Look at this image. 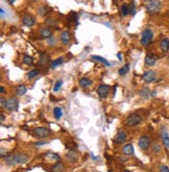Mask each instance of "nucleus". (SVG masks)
I'll return each instance as SVG.
<instances>
[{"label": "nucleus", "instance_id": "nucleus-38", "mask_svg": "<svg viewBox=\"0 0 169 172\" xmlns=\"http://www.w3.org/2000/svg\"><path fill=\"white\" fill-rule=\"evenodd\" d=\"M0 102H1V103H0V105L3 106V108H4V105H5V102H6V100H4L3 98L1 97V99H0Z\"/></svg>", "mask_w": 169, "mask_h": 172}, {"label": "nucleus", "instance_id": "nucleus-11", "mask_svg": "<svg viewBox=\"0 0 169 172\" xmlns=\"http://www.w3.org/2000/svg\"><path fill=\"white\" fill-rule=\"evenodd\" d=\"M109 91H110V86H108V84H100L97 88V94L101 98L107 97L109 94Z\"/></svg>", "mask_w": 169, "mask_h": 172}, {"label": "nucleus", "instance_id": "nucleus-18", "mask_svg": "<svg viewBox=\"0 0 169 172\" xmlns=\"http://www.w3.org/2000/svg\"><path fill=\"white\" fill-rule=\"evenodd\" d=\"M91 84H92V80H90V78L84 77V78H80V86L81 87V88H84V89L89 88Z\"/></svg>", "mask_w": 169, "mask_h": 172}, {"label": "nucleus", "instance_id": "nucleus-24", "mask_svg": "<svg viewBox=\"0 0 169 172\" xmlns=\"http://www.w3.org/2000/svg\"><path fill=\"white\" fill-rule=\"evenodd\" d=\"M140 95L142 96L143 98H149V97H151V92H150V90L149 89H147V88H143L142 90L140 91Z\"/></svg>", "mask_w": 169, "mask_h": 172}, {"label": "nucleus", "instance_id": "nucleus-8", "mask_svg": "<svg viewBox=\"0 0 169 172\" xmlns=\"http://www.w3.org/2000/svg\"><path fill=\"white\" fill-rule=\"evenodd\" d=\"M156 78H157V73L152 70L146 71V72L142 75V80L144 83H146V84L154 83V81L156 80Z\"/></svg>", "mask_w": 169, "mask_h": 172}, {"label": "nucleus", "instance_id": "nucleus-41", "mask_svg": "<svg viewBox=\"0 0 169 172\" xmlns=\"http://www.w3.org/2000/svg\"><path fill=\"white\" fill-rule=\"evenodd\" d=\"M5 120V117H4V115L3 114H1V122H3Z\"/></svg>", "mask_w": 169, "mask_h": 172}, {"label": "nucleus", "instance_id": "nucleus-13", "mask_svg": "<svg viewBox=\"0 0 169 172\" xmlns=\"http://www.w3.org/2000/svg\"><path fill=\"white\" fill-rule=\"evenodd\" d=\"M22 22L25 26L27 27H31L35 25V23H36V20H35V18L32 17L31 15H24L23 18H22Z\"/></svg>", "mask_w": 169, "mask_h": 172}, {"label": "nucleus", "instance_id": "nucleus-7", "mask_svg": "<svg viewBox=\"0 0 169 172\" xmlns=\"http://www.w3.org/2000/svg\"><path fill=\"white\" fill-rule=\"evenodd\" d=\"M34 133L37 136L38 138H46V137H48V136L51 135V132H50V129L47 128V127L39 126V127H36L34 129Z\"/></svg>", "mask_w": 169, "mask_h": 172}, {"label": "nucleus", "instance_id": "nucleus-35", "mask_svg": "<svg viewBox=\"0 0 169 172\" xmlns=\"http://www.w3.org/2000/svg\"><path fill=\"white\" fill-rule=\"evenodd\" d=\"M160 172H169V168L166 165H161L159 167Z\"/></svg>", "mask_w": 169, "mask_h": 172}, {"label": "nucleus", "instance_id": "nucleus-17", "mask_svg": "<svg viewBox=\"0 0 169 172\" xmlns=\"http://www.w3.org/2000/svg\"><path fill=\"white\" fill-rule=\"evenodd\" d=\"M160 49L163 51V52H167L169 50V40L168 39H163L160 42Z\"/></svg>", "mask_w": 169, "mask_h": 172}, {"label": "nucleus", "instance_id": "nucleus-10", "mask_svg": "<svg viewBox=\"0 0 169 172\" xmlns=\"http://www.w3.org/2000/svg\"><path fill=\"white\" fill-rule=\"evenodd\" d=\"M60 41L63 45H68L71 41V34L68 31H63L60 35Z\"/></svg>", "mask_w": 169, "mask_h": 172}, {"label": "nucleus", "instance_id": "nucleus-34", "mask_svg": "<svg viewBox=\"0 0 169 172\" xmlns=\"http://www.w3.org/2000/svg\"><path fill=\"white\" fill-rule=\"evenodd\" d=\"M46 157L48 158V159H51V160H53V161H56V160H59V157L58 155H56V154H48L47 155H46Z\"/></svg>", "mask_w": 169, "mask_h": 172}, {"label": "nucleus", "instance_id": "nucleus-3", "mask_svg": "<svg viewBox=\"0 0 169 172\" xmlns=\"http://www.w3.org/2000/svg\"><path fill=\"white\" fill-rule=\"evenodd\" d=\"M142 116L138 114H133L130 116L127 117L126 121H125V124L127 125L129 127H134V126H137L138 124H140L142 122Z\"/></svg>", "mask_w": 169, "mask_h": 172}, {"label": "nucleus", "instance_id": "nucleus-23", "mask_svg": "<svg viewBox=\"0 0 169 172\" xmlns=\"http://www.w3.org/2000/svg\"><path fill=\"white\" fill-rule=\"evenodd\" d=\"M129 71H130V65L126 64V65H124L123 67H121L120 69L118 70V73H119V75H120V76H124V75H126L127 73H129Z\"/></svg>", "mask_w": 169, "mask_h": 172}, {"label": "nucleus", "instance_id": "nucleus-39", "mask_svg": "<svg viewBox=\"0 0 169 172\" xmlns=\"http://www.w3.org/2000/svg\"><path fill=\"white\" fill-rule=\"evenodd\" d=\"M0 92H1V93H4V92H5V90H4V87H3V86L0 87Z\"/></svg>", "mask_w": 169, "mask_h": 172}, {"label": "nucleus", "instance_id": "nucleus-12", "mask_svg": "<svg viewBox=\"0 0 169 172\" xmlns=\"http://www.w3.org/2000/svg\"><path fill=\"white\" fill-rule=\"evenodd\" d=\"M126 138H127L126 133H125L124 130H119V132L117 133V135L115 136V138H114V142L117 144H122L123 142H125Z\"/></svg>", "mask_w": 169, "mask_h": 172}, {"label": "nucleus", "instance_id": "nucleus-2", "mask_svg": "<svg viewBox=\"0 0 169 172\" xmlns=\"http://www.w3.org/2000/svg\"><path fill=\"white\" fill-rule=\"evenodd\" d=\"M152 39H154V32L151 31V29H144L142 31V35H141V45L148 46L151 43Z\"/></svg>", "mask_w": 169, "mask_h": 172}, {"label": "nucleus", "instance_id": "nucleus-25", "mask_svg": "<svg viewBox=\"0 0 169 172\" xmlns=\"http://www.w3.org/2000/svg\"><path fill=\"white\" fill-rule=\"evenodd\" d=\"M120 15L122 17H126V16L130 15V7L127 6L126 4L122 5L121 9H120Z\"/></svg>", "mask_w": 169, "mask_h": 172}, {"label": "nucleus", "instance_id": "nucleus-42", "mask_svg": "<svg viewBox=\"0 0 169 172\" xmlns=\"http://www.w3.org/2000/svg\"><path fill=\"white\" fill-rule=\"evenodd\" d=\"M117 56H118V59H122V57H121V54H120V53H118V54H117Z\"/></svg>", "mask_w": 169, "mask_h": 172}, {"label": "nucleus", "instance_id": "nucleus-36", "mask_svg": "<svg viewBox=\"0 0 169 172\" xmlns=\"http://www.w3.org/2000/svg\"><path fill=\"white\" fill-rule=\"evenodd\" d=\"M45 10H46L45 7H40V9L38 10V13H39V15H40V16H44L45 14H46Z\"/></svg>", "mask_w": 169, "mask_h": 172}, {"label": "nucleus", "instance_id": "nucleus-5", "mask_svg": "<svg viewBox=\"0 0 169 172\" xmlns=\"http://www.w3.org/2000/svg\"><path fill=\"white\" fill-rule=\"evenodd\" d=\"M18 104H19V101L17 100V98L10 97L6 100V102H5L4 109L9 112H14L18 109Z\"/></svg>", "mask_w": 169, "mask_h": 172}, {"label": "nucleus", "instance_id": "nucleus-22", "mask_svg": "<svg viewBox=\"0 0 169 172\" xmlns=\"http://www.w3.org/2000/svg\"><path fill=\"white\" fill-rule=\"evenodd\" d=\"M53 116L56 120L61 119L62 116H63V110L62 109L59 108V106H56V108L53 109Z\"/></svg>", "mask_w": 169, "mask_h": 172}, {"label": "nucleus", "instance_id": "nucleus-33", "mask_svg": "<svg viewBox=\"0 0 169 172\" xmlns=\"http://www.w3.org/2000/svg\"><path fill=\"white\" fill-rule=\"evenodd\" d=\"M130 14L132 16H135L136 14V5H135V2H130Z\"/></svg>", "mask_w": 169, "mask_h": 172}, {"label": "nucleus", "instance_id": "nucleus-32", "mask_svg": "<svg viewBox=\"0 0 169 172\" xmlns=\"http://www.w3.org/2000/svg\"><path fill=\"white\" fill-rule=\"evenodd\" d=\"M48 61V55L46 53L41 54V59H40V65H45Z\"/></svg>", "mask_w": 169, "mask_h": 172}, {"label": "nucleus", "instance_id": "nucleus-28", "mask_svg": "<svg viewBox=\"0 0 169 172\" xmlns=\"http://www.w3.org/2000/svg\"><path fill=\"white\" fill-rule=\"evenodd\" d=\"M39 70H37V69H34V70H31L28 72V74H27V78L28 80H32V78H35V77H37L38 75H39Z\"/></svg>", "mask_w": 169, "mask_h": 172}, {"label": "nucleus", "instance_id": "nucleus-40", "mask_svg": "<svg viewBox=\"0 0 169 172\" xmlns=\"http://www.w3.org/2000/svg\"><path fill=\"white\" fill-rule=\"evenodd\" d=\"M4 154H6V152L4 154V149H1V154H0V155H1V158H3Z\"/></svg>", "mask_w": 169, "mask_h": 172}, {"label": "nucleus", "instance_id": "nucleus-45", "mask_svg": "<svg viewBox=\"0 0 169 172\" xmlns=\"http://www.w3.org/2000/svg\"><path fill=\"white\" fill-rule=\"evenodd\" d=\"M145 2H149V1H151V0H144Z\"/></svg>", "mask_w": 169, "mask_h": 172}, {"label": "nucleus", "instance_id": "nucleus-31", "mask_svg": "<svg viewBox=\"0 0 169 172\" xmlns=\"http://www.w3.org/2000/svg\"><path fill=\"white\" fill-rule=\"evenodd\" d=\"M63 80H59L58 81H56V84H54V87H53V92H59L60 90H61V88H62V86H63Z\"/></svg>", "mask_w": 169, "mask_h": 172}, {"label": "nucleus", "instance_id": "nucleus-44", "mask_svg": "<svg viewBox=\"0 0 169 172\" xmlns=\"http://www.w3.org/2000/svg\"><path fill=\"white\" fill-rule=\"evenodd\" d=\"M123 172H132L130 170H127V169H125V170H123Z\"/></svg>", "mask_w": 169, "mask_h": 172}, {"label": "nucleus", "instance_id": "nucleus-20", "mask_svg": "<svg viewBox=\"0 0 169 172\" xmlns=\"http://www.w3.org/2000/svg\"><path fill=\"white\" fill-rule=\"evenodd\" d=\"M63 63H64V57H58L56 59H54V61L51 62L50 68H51V69H56V67L61 66Z\"/></svg>", "mask_w": 169, "mask_h": 172}, {"label": "nucleus", "instance_id": "nucleus-16", "mask_svg": "<svg viewBox=\"0 0 169 172\" xmlns=\"http://www.w3.org/2000/svg\"><path fill=\"white\" fill-rule=\"evenodd\" d=\"M122 152H123L124 155H133L134 152H135L133 144L132 143L125 144V145L123 146V148H122Z\"/></svg>", "mask_w": 169, "mask_h": 172}, {"label": "nucleus", "instance_id": "nucleus-6", "mask_svg": "<svg viewBox=\"0 0 169 172\" xmlns=\"http://www.w3.org/2000/svg\"><path fill=\"white\" fill-rule=\"evenodd\" d=\"M160 137H161V140H162V143H163V145H164V147L169 149V133L165 126L161 127Z\"/></svg>", "mask_w": 169, "mask_h": 172}, {"label": "nucleus", "instance_id": "nucleus-21", "mask_svg": "<svg viewBox=\"0 0 169 172\" xmlns=\"http://www.w3.org/2000/svg\"><path fill=\"white\" fill-rule=\"evenodd\" d=\"M26 92H27V89L24 84H20V86H18L17 89H16V93H17L18 96H23V95L26 94Z\"/></svg>", "mask_w": 169, "mask_h": 172}, {"label": "nucleus", "instance_id": "nucleus-27", "mask_svg": "<svg viewBox=\"0 0 169 172\" xmlns=\"http://www.w3.org/2000/svg\"><path fill=\"white\" fill-rule=\"evenodd\" d=\"M65 170V167L62 163H56L52 167V172H63Z\"/></svg>", "mask_w": 169, "mask_h": 172}, {"label": "nucleus", "instance_id": "nucleus-37", "mask_svg": "<svg viewBox=\"0 0 169 172\" xmlns=\"http://www.w3.org/2000/svg\"><path fill=\"white\" fill-rule=\"evenodd\" d=\"M5 16H6V13H5L3 7H1V9H0V17H1V19H4Z\"/></svg>", "mask_w": 169, "mask_h": 172}, {"label": "nucleus", "instance_id": "nucleus-30", "mask_svg": "<svg viewBox=\"0 0 169 172\" xmlns=\"http://www.w3.org/2000/svg\"><path fill=\"white\" fill-rule=\"evenodd\" d=\"M47 44H48V46H56V38L54 37L53 35L47 39Z\"/></svg>", "mask_w": 169, "mask_h": 172}, {"label": "nucleus", "instance_id": "nucleus-15", "mask_svg": "<svg viewBox=\"0 0 169 172\" xmlns=\"http://www.w3.org/2000/svg\"><path fill=\"white\" fill-rule=\"evenodd\" d=\"M144 62H145V65L147 67H154L157 64V59L154 55H151V54H147Z\"/></svg>", "mask_w": 169, "mask_h": 172}, {"label": "nucleus", "instance_id": "nucleus-9", "mask_svg": "<svg viewBox=\"0 0 169 172\" xmlns=\"http://www.w3.org/2000/svg\"><path fill=\"white\" fill-rule=\"evenodd\" d=\"M14 160H15V164L17 165H22V164H25L28 162L29 157L26 155L25 154H14Z\"/></svg>", "mask_w": 169, "mask_h": 172}, {"label": "nucleus", "instance_id": "nucleus-43", "mask_svg": "<svg viewBox=\"0 0 169 172\" xmlns=\"http://www.w3.org/2000/svg\"><path fill=\"white\" fill-rule=\"evenodd\" d=\"M9 2H10V4H13L14 2H15V0H9Z\"/></svg>", "mask_w": 169, "mask_h": 172}, {"label": "nucleus", "instance_id": "nucleus-1", "mask_svg": "<svg viewBox=\"0 0 169 172\" xmlns=\"http://www.w3.org/2000/svg\"><path fill=\"white\" fill-rule=\"evenodd\" d=\"M146 12L149 15H154V14H158L162 9V2L160 0H151V1L146 3Z\"/></svg>", "mask_w": 169, "mask_h": 172}, {"label": "nucleus", "instance_id": "nucleus-14", "mask_svg": "<svg viewBox=\"0 0 169 172\" xmlns=\"http://www.w3.org/2000/svg\"><path fill=\"white\" fill-rule=\"evenodd\" d=\"M39 34H40L41 39H46V40H47L49 37L52 35V32H51L49 27H42V28L40 29Z\"/></svg>", "mask_w": 169, "mask_h": 172}, {"label": "nucleus", "instance_id": "nucleus-4", "mask_svg": "<svg viewBox=\"0 0 169 172\" xmlns=\"http://www.w3.org/2000/svg\"><path fill=\"white\" fill-rule=\"evenodd\" d=\"M138 145H139V148L141 150H147L149 147H151L150 138L145 135L140 137V139H139V141H138Z\"/></svg>", "mask_w": 169, "mask_h": 172}, {"label": "nucleus", "instance_id": "nucleus-29", "mask_svg": "<svg viewBox=\"0 0 169 172\" xmlns=\"http://www.w3.org/2000/svg\"><path fill=\"white\" fill-rule=\"evenodd\" d=\"M151 151L152 154H159L161 152V145L159 143H154L151 145Z\"/></svg>", "mask_w": 169, "mask_h": 172}, {"label": "nucleus", "instance_id": "nucleus-26", "mask_svg": "<svg viewBox=\"0 0 169 172\" xmlns=\"http://www.w3.org/2000/svg\"><path fill=\"white\" fill-rule=\"evenodd\" d=\"M23 64L24 65H27V66H31L32 64H34V59H32L31 56H29V55H24L23 56Z\"/></svg>", "mask_w": 169, "mask_h": 172}, {"label": "nucleus", "instance_id": "nucleus-19", "mask_svg": "<svg viewBox=\"0 0 169 172\" xmlns=\"http://www.w3.org/2000/svg\"><path fill=\"white\" fill-rule=\"evenodd\" d=\"M91 59H93V61H96V62H98V63H101V64L105 65V66H111V64L109 63L108 59H103V57L99 56V55H92Z\"/></svg>", "mask_w": 169, "mask_h": 172}]
</instances>
